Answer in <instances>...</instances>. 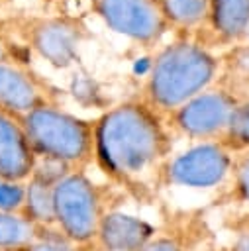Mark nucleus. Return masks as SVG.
<instances>
[{"instance_id": "1", "label": "nucleus", "mask_w": 249, "mask_h": 251, "mask_svg": "<svg viewBox=\"0 0 249 251\" xmlns=\"http://www.w3.org/2000/svg\"><path fill=\"white\" fill-rule=\"evenodd\" d=\"M171 137L155 108L124 102L94 122L98 167L135 200H151L163 184Z\"/></svg>"}, {"instance_id": "2", "label": "nucleus", "mask_w": 249, "mask_h": 251, "mask_svg": "<svg viewBox=\"0 0 249 251\" xmlns=\"http://www.w3.org/2000/svg\"><path fill=\"white\" fill-rule=\"evenodd\" d=\"M216 63L200 47L176 43L159 53L155 59L147 96L157 112H176L212 80Z\"/></svg>"}, {"instance_id": "3", "label": "nucleus", "mask_w": 249, "mask_h": 251, "mask_svg": "<svg viewBox=\"0 0 249 251\" xmlns=\"http://www.w3.org/2000/svg\"><path fill=\"white\" fill-rule=\"evenodd\" d=\"M24 129L37 157H47L80 171L94 159V124L51 104L22 116Z\"/></svg>"}, {"instance_id": "4", "label": "nucleus", "mask_w": 249, "mask_h": 251, "mask_svg": "<svg viewBox=\"0 0 249 251\" xmlns=\"http://www.w3.org/2000/svg\"><path fill=\"white\" fill-rule=\"evenodd\" d=\"M55 222L73 241L88 243L96 239L102 218L118 210L108 188L96 184L84 171L69 173L55 186Z\"/></svg>"}, {"instance_id": "5", "label": "nucleus", "mask_w": 249, "mask_h": 251, "mask_svg": "<svg viewBox=\"0 0 249 251\" xmlns=\"http://www.w3.org/2000/svg\"><path fill=\"white\" fill-rule=\"evenodd\" d=\"M233 157L218 141L200 143L169 159L163 171V184L184 188H212L231 173Z\"/></svg>"}, {"instance_id": "6", "label": "nucleus", "mask_w": 249, "mask_h": 251, "mask_svg": "<svg viewBox=\"0 0 249 251\" xmlns=\"http://www.w3.org/2000/svg\"><path fill=\"white\" fill-rule=\"evenodd\" d=\"M94 8L108 27L137 41H155L169 22L159 0H96Z\"/></svg>"}, {"instance_id": "7", "label": "nucleus", "mask_w": 249, "mask_h": 251, "mask_svg": "<svg viewBox=\"0 0 249 251\" xmlns=\"http://www.w3.org/2000/svg\"><path fill=\"white\" fill-rule=\"evenodd\" d=\"M235 106L237 102L227 92H200L176 112H173V120L180 133L192 139H210L224 135Z\"/></svg>"}, {"instance_id": "8", "label": "nucleus", "mask_w": 249, "mask_h": 251, "mask_svg": "<svg viewBox=\"0 0 249 251\" xmlns=\"http://www.w3.org/2000/svg\"><path fill=\"white\" fill-rule=\"evenodd\" d=\"M214 233L202 212H176L165 218L139 251H210Z\"/></svg>"}, {"instance_id": "9", "label": "nucleus", "mask_w": 249, "mask_h": 251, "mask_svg": "<svg viewBox=\"0 0 249 251\" xmlns=\"http://www.w3.org/2000/svg\"><path fill=\"white\" fill-rule=\"evenodd\" d=\"M37 155L27 139L22 118L0 110V180L27 182Z\"/></svg>"}, {"instance_id": "10", "label": "nucleus", "mask_w": 249, "mask_h": 251, "mask_svg": "<svg viewBox=\"0 0 249 251\" xmlns=\"http://www.w3.org/2000/svg\"><path fill=\"white\" fill-rule=\"evenodd\" d=\"M155 231L157 226L147 220L112 210L102 218L94 241L102 251H139Z\"/></svg>"}, {"instance_id": "11", "label": "nucleus", "mask_w": 249, "mask_h": 251, "mask_svg": "<svg viewBox=\"0 0 249 251\" xmlns=\"http://www.w3.org/2000/svg\"><path fill=\"white\" fill-rule=\"evenodd\" d=\"M33 49L53 67H67L76 57L78 27L69 20H41L31 27Z\"/></svg>"}, {"instance_id": "12", "label": "nucleus", "mask_w": 249, "mask_h": 251, "mask_svg": "<svg viewBox=\"0 0 249 251\" xmlns=\"http://www.w3.org/2000/svg\"><path fill=\"white\" fill-rule=\"evenodd\" d=\"M45 104L47 92L31 75L0 63V110L22 118Z\"/></svg>"}, {"instance_id": "13", "label": "nucleus", "mask_w": 249, "mask_h": 251, "mask_svg": "<svg viewBox=\"0 0 249 251\" xmlns=\"http://www.w3.org/2000/svg\"><path fill=\"white\" fill-rule=\"evenodd\" d=\"M55 186L35 176L25 182V202L22 214L35 226H57L55 222Z\"/></svg>"}, {"instance_id": "14", "label": "nucleus", "mask_w": 249, "mask_h": 251, "mask_svg": "<svg viewBox=\"0 0 249 251\" xmlns=\"http://www.w3.org/2000/svg\"><path fill=\"white\" fill-rule=\"evenodd\" d=\"M39 226L24 214L0 212V251H27L37 237Z\"/></svg>"}, {"instance_id": "15", "label": "nucleus", "mask_w": 249, "mask_h": 251, "mask_svg": "<svg viewBox=\"0 0 249 251\" xmlns=\"http://www.w3.org/2000/svg\"><path fill=\"white\" fill-rule=\"evenodd\" d=\"M210 14L220 33L237 37L249 25V0H210Z\"/></svg>"}, {"instance_id": "16", "label": "nucleus", "mask_w": 249, "mask_h": 251, "mask_svg": "<svg viewBox=\"0 0 249 251\" xmlns=\"http://www.w3.org/2000/svg\"><path fill=\"white\" fill-rule=\"evenodd\" d=\"M27 251H102L96 241L80 243L67 237L57 226H39L35 241Z\"/></svg>"}, {"instance_id": "17", "label": "nucleus", "mask_w": 249, "mask_h": 251, "mask_svg": "<svg viewBox=\"0 0 249 251\" xmlns=\"http://www.w3.org/2000/svg\"><path fill=\"white\" fill-rule=\"evenodd\" d=\"M220 141L229 153L231 151H247L249 149V102H241L233 108L227 127Z\"/></svg>"}, {"instance_id": "18", "label": "nucleus", "mask_w": 249, "mask_h": 251, "mask_svg": "<svg viewBox=\"0 0 249 251\" xmlns=\"http://www.w3.org/2000/svg\"><path fill=\"white\" fill-rule=\"evenodd\" d=\"M159 4L167 20L182 25L202 20L210 8V0H159Z\"/></svg>"}, {"instance_id": "19", "label": "nucleus", "mask_w": 249, "mask_h": 251, "mask_svg": "<svg viewBox=\"0 0 249 251\" xmlns=\"http://www.w3.org/2000/svg\"><path fill=\"white\" fill-rule=\"evenodd\" d=\"M233 186L229 192V200L239 204H249V149L241 151L231 165Z\"/></svg>"}, {"instance_id": "20", "label": "nucleus", "mask_w": 249, "mask_h": 251, "mask_svg": "<svg viewBox=\"0 0 249 251\" xmlns=\"http://www.w3.org/2000/svg\"><path fill=\"white\" fill-rule=\"evenodd\" d=\"M25 202V182L0 180V212L22 214Z\"/></svg>"}, {"instance_id": "21", "label": "nucleus", "mask_w": 249, "mask_h": 251, "mask_svg": "<svg viewBox=\"0 0 249 251\" xmlns=\"http://www.w3.org/2000/svg\"><path fill=\"white\" fill-rule=\"evenodd\" d=\"M229 231V241L224 247L210 251H249V214L233 220Z\"/></svg>"}, {"instance_id": "22", "label": "nucleus", "mask_w": 249, "mask_h": 251, "mask_svg": "<svg viewBox=\"0 0 249 251\" xmlns=\"http://www.w3.org/2000/svg\"><path fill=\"white\" fill-rule=\"evenodd\" d=\"M6 61V49H4V45L0 43V63H4Z\"/></svg>"}]
</instances>
